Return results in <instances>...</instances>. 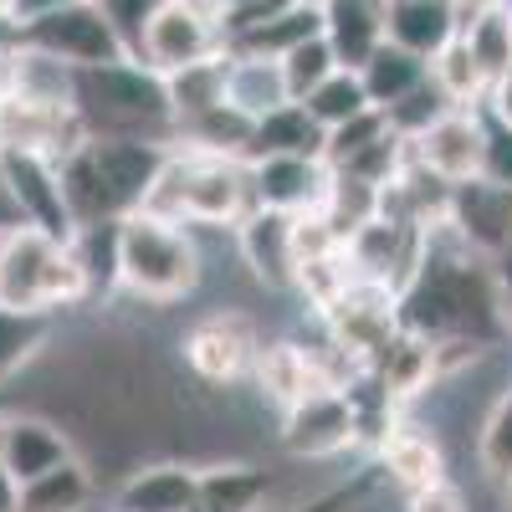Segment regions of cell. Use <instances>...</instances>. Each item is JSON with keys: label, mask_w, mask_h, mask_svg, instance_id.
<instances>
[{"label": "cell", "mask_w": 512, "mask_h": 512, "mask_svg": "<svg viewBox=\"0 0 512 512\" xmlns=\"http://www.w3.org/2000/svg\"><path fill=\"white\" fill-rule=\"evenodd\" d=\"M328 149V134L313 123V113L303 103H282L277 113H267L262 123L251 128V149L246 159H272V154H308V159H323Z\"/></svg>", "instance_id": "4316f807"}, {"label": "cell", "mask_w": 512, "mask_h": 512, "mask_svg": "<svg viewBox=\"0 0 512 512\" xmlns=\"http://www.w3.org/2000/svg\"><path fill=\"white\" fill-rule=\"evenodd\" d=\"M72 108H77L82 128H88V139H154V144H175L169 77L144 67L139 57L77 72Z\"/></svg>", "instance_id": "7a4b0ae2"}, {"label": "cell", "mask_w": 512, "mask_h": 512, "mask_svg": "<svg viewBox=\"0 0 512 512\" xmlns=\"http://www.w3.org/2000/svg\"><path fill=\"white\" fill-rule=\"evenodd\" d=\"M502 512H512V492H502Z\"/></svg>", "instance_id": "f6af8a7d"}, {"label": "cell", "mask_w": 512, "mask_h": 512, "mask_svg": "<svg viewBox=\"0 0 512 512\" xmlns=\"http://www.w3.org/2000/svg\"><path fill=\"white\" fill-rule=\"evenodd\" d=\"M154 216H169L180 226H210V231H236L256 200H251V164L236 154H205L175 144L164 175L154 185V200L144 205Z\"/></svg>", "instance_id": "3957f363"}, {"label": "cell", "mask_w": 512, "mask_h": 512, "mask_svg": "<svg viewBox=\"0 0 512 512\" xmlns=\"http://www.w3.org/2000/svg\"><path fill=\"white\" fill-rule=\"evenodd\" d=\"M205 277V256L195 246V231L154 216V210H139L118 226V292H128L134 303L149 308H169L195 297Z\"/></svg>", "instance_id": "277c9868"}, {"label": "cell", "mask_w": 512, "mask_h": 512, "mask_svg": "<svg viewBox=\"0 0 512 512\" xmlns=\"http://www.w3.org/2000/svg\"><path fill=\"white\" fill-rule=\"evenodd\" d=\"M77 441L72 431L47 415V410H0V472H6L16 487L36 482L41 472L72 461Z\"/></svg>", "instance_id": "4fadbf2b"}, {"label": "cell", "mask_w": 512, "mask_h": 512, "mask_svg": "<svg viewBox=\"0 0 512 512\" xmlns=\"http://www.w3.org/2000/svg\"><path fill=\"white\" fill-rule=\"evenodd\" d=\"M318 323H323V338L344 359H354L359 369H374L379 354L400 333V292L354 277L328 308H318Z\"/></svg>", "instance_id": "ba28073f"}, {"label": "cell", "mask_w": 512, "mask_h": 512, "mask_svg": "<svg viewBox=\"0 0 512 512\" xmlns=\"http://www.w3.org/2000/svg\"><path fill=\"white\" fill-rule=\"evenodd\" d=\"M405 512H472V502H466V492L446 477V482L425 487V492H410L405 497Z\"/></svg>", "instance_id": "8d00e7d4"}, {"label": "cell", "mask_w": 512, "mask_h": 512, "mask_svg": "<svg viewBox=\"0 0 512 512\" xmlns=\"http://www.w3.org/2000/svg\"><path fill=\"white\" fill-rule=\"evenodd\" d=\"M410 159L425 164L441 185H472L487 175V103L482 108H446L425 134L410 144Z\"/></svg>", "instance_id": "8fae6325"}, {"label": "cell", "mask_w": 512, "mask_h": 512, "mask_svg": "<svg viewBox=\"0 0 512 512\" xmlns=\"http://www.w3.org/2000/svg\"><path fill=\"white\" fill-rule=\"evenodd\" d=\"M384 134H390V123H384V113L379 108H369V113H359L354 123H344V128H333L328 134V149H323V159L333 164V169H344L349 159H359L369 144H379Z\"/></svg>", "instance_id": "e575fe53"}, {"label": "cell", "mask_w": 512, "mask_h": 512, "mask_svg": "<svg viewBox=\"0 0 512 512\" xmlns=\"http://www.w3.org/2000/svg\"><path fill=\"white\" fill-rule=\"evenodd\" d=\"M0 175H6L16 210H21V226L31 231H47L57 241H72L77 216H72V200L62 185V164L57 159H41V154H21V149H0Z\"/></svg>", "instance_id": "7c38bea8"}, {"label": "cell", "mask_w": 512, "mask_h": 512, "mask_svg": "<svg viewBox=\"0 0 512 512\" xmlns=\"http://www.w3.org/2000/svg\"><path fill=\"white\" fill-rule=\"evenodd\" d=\"M16 6L21 0H0V26H16Z\"/></svg>", "instance_id": "ee69618b"}, {"label": "cell", "mask_w": 512, "mask_h": 512, "mask_svg": "<svg viewBox=\"0 0 512 512\" xmlns=\"http://www.w3.org/2000/svg\"><path fill=\"white\" fill-rule=\"evenodd\" d=\"M323 36V0H282L277 11H267L256 26H246L241 36H231L226 52H251V57H287L292 47Z\"/></svg>", "instance_id": "7402d4cb"}, {"label": "cell", "mask_w": 512, "mask_h": 512, "mask_svg": "<svg viewBox=\"0 0 512 512\" xmlns=\"http://www.w3.org/2000/svg\"><path fill=\"white\" fill-rule=\"evenodd\" d=\"M487 108H492L497 118H507V123H512V67L502 72V82H497V88H492V98H487Z\"/></svg>", "instance_id": "60d3db41"}, {"label": "cell", "mask_w": 512, "mask_h": 512, "mask_svg": "<svg viewBox=\"0 0 512 512\" xmlns=\"http://www.w3.org/2000/svg\"><path fill=\"white\" fill-rule=\"evenodd\" d=\"M431 82L441 88V98H446L451 108H482V103L492 98L487 77H482V67L472 62V52L461 47V36L431 62Z\"/></svg>", "instance_id": "1f68e13d"}, {"label": "cell", "mask_w": 512, "mask_h": 512, "mask_svg": "<svg viewBox=\"0 0 512 512\" xmlns=\"http://www.w3.org/2000/svg\"><path fill=\"white\" fill-rule=\"evenodd\" d=\"M246 164H251V200L262 210H282V216H313L333 190L328 159L272 154V159H246Z\"/></svg>", "instance_id": "5bb4252c"}, {"label": "cell", "mask_w": 512, "mask_h": 512, "mask_svg": "<svg viewBox=\"0 0 512 512\" xmlns=\"http://www.w3.org/2000/svg\"><path fill=\"white\" fill-rule=\"evenodd\" d=\"M210 6L221 11V21H226V47H231V36H241L246 26H256L267 11H277L282 0H210Z\"/></svg>", "instance_id": "74e56055"}, {"label": "cell", "mask_w": 512, "mask_h": 512, "mask_svg": "<svg viewBox=\"0 0 512 512\" xmlns=\"http://www.w3.org/2000/svg\"><path fill=\"white\" fill-rule=\"evenodd\" d=\"M57 338V313H21L0 308V390L11 379H21Z\"/></svg>", "instance_id": "83f0119b"}, {"label": "cell", "mask_w": 512, "mask_h": 512, "mask_svg": "<svg viewBox=\"0 0 512 512\" xmlns=\"http://www.w3.org/2000/svg\"><path fill=\"white\" fill-rule=\"evenodd\" d=\"M272 472L256 461H205L200 466V512H267L272 502Z\"/></svg>", "instance_id": "44dd1931"}, {"label": "cell", "mask_w": 512, "mask_h": 512, "mask_svg": "<svg viewBox=\"0 0 512 512\" xmlns=\"http://www.w3.org/2000/svg\"><path fill=\"white\" fill-rule=\"evenodd\" d=\"M88 144L77 108H52V103H26V98H0V149H21L41 159H67Z\"/></svg>", "instance_id": "9a60e30c"}, {"label": "cell", "mask_w": 512, "mask_h": 512, "mask_svg": "<svg viewBox=\"0 0 512 512\" xmlns=\"http://www.w3.org/2000/svg\"><path fill=\"white\" fill-rule=\"evenodd\" d=\"M359 77H364V93H369V103L384 113V108L405 103L410 93H420L425 82H431V62H420L415 52L395 47V41H379L374 57L359 67Z\"/></svg>", "instance_id": "484cf974"}, {"label": "cell", "mask_w": 512, "mask_h": 512, "mask_svg": "<svg viewBox=\"0 0 512 512\" xmlns=\"http://www.w3.org/2000/svg\"><path fill=\"white\" fill-rule=\"evenodd\" d=\"M57 6H82V0H21L16 21H21V16H41V11H57Z\"/></svg>", "instance_id": "b9f144b4"}, {"label": "cell", "mask_w": 512, "mask_h": 512, "mask_svg": "<svg viewBox=\"0 0 512 512\" xmlns=\"http://www.w3.org/2000/svg\"><path fill=\"white\" fill-rule=\"evenodd\" d=\"M11 231H21V210H16V195H11L6 175H0V236H11Z\"/></svg>", "instance_id": "ab89813d"}, {"label": "cell", "mask_w": 512, "mask_h": 512, "mask_svg": "<svg viewBox=\"0 0 512 512\" xmlns=\"http://www.w3.org/2000/svg\"><path fill=\"white\" fill-rule=\"evenodd\" d=\"M180 359L185 369L210 384V390H231V384L256 374V359H262V333L241 308H216L195 318L180 333Z\"/></svg>", "instance_id": "9c48e42d"}, {"label": "cell", "mask_w": 512, "mask_h": 512, "mask_svg": "<svg viewBox=\"0 0 512 512\" xmlns=\"http://www.w3.org/2000/svg\"><path fill=\"white\" fill-rule=\"evenodd\" d=\"M0 308L57 318L62 308H88V277H82L72 246L31 226L0 236Z\"/></svg>", "instance_id": "5b68a950"}, {"label": "cell", "mask_w": 512, "mask_h": 512, "mask_svg": "<svg viewBox=\"0 0 512 512\" xmlns=\"http://www.w3.org/2000/svg\"><path fill=\"white\" fill-rule=\"evenodd\" d=\"M497 292H502V318H507V338H512V246L497 256Z\"/></svg>", "instance_id": "f35d334b"}, {"label": "cell", "mask_w": 512, "mask_h": 512, "mask_svg": "<svg viewBox=\"0 0 512 512\" xmlns=\"http://www.w3.org/2000/svg\"><path fill=\"white\" fill-rule=\"evenodd\" d=\"M323 36L338 67H364L384 41V0H323Z\"/></svg>", "instance_id": "cb8c5ba5"}, {"label": "cell", "mask_w": 512, "mask_h": 512, "mask_svg": "<svg viewBox=\"0 0 512 512\" xmlns=\"http://www.w3.org/2000/svg\"><path fill=\"white\" fill-rule=\"evenodd\" d=\"M282 103H292V93H287V77H282L277 57L226 52V108H236L251 123H262Z\"/></svg>", "instance_id": "603a6c76"}, {"label": "cell", "mask_w": 512, "mask_h": 512, "mask_svg": "<svg viewBox=\"0 0 512 512\" xmlns=\"http://www.w3.org/2000/svg\"><path fill=\"white\" fill-rule=\"evenodd\" d=\"M169 154H175V144H154V139H88L77 154H67L62 185L77 226L139 216L154 200Z\"/></svg>", "instance_id": "6da1fadb"}, {"label": "cell", "mask_w": 512, "mask_h": 512, "mask_svg": "<svg viewBox=\"0 0 512 512\" xmlns=\"http://www.w3.org/2000/svg\"><path fill=\"white\" fill-rule=\"evenodd\" d=\"M118 226L123 221H98V226H77L72 231V256L82 277H88V303H103V297L118 292Z\"/></svg>", "instance_id": "f546056e"}, {"label": "cell", "mask_w": 512, "mask_h": 512, "mask_svg": "<svg viewBox=\"0 0 512 512\" xmlns=\"http://www.w3.org/2000/svg\"><path fill=\"white\" fill-rule=\"evenodd\" d=\"M221 52H226V21L210 0H159L154 16L144 21L139 62L164 77L216 62Z\"/></svg>", "instance_id": "52a82bcc"}, {"label": "cell", "mask_w": 512, "mask_h": 512, "mask_svg": "<svg viewBox=\"0 0 512 512\" xmlns=\"http://www.w3.org/2000/svg\"><path fill=\"white\" fill-rule=\"evenodd\" d=\"M482 180L512 190V123L497 118L492 108H487V175Z\"/></svg>", "instance_id": "d590c367"}, {"label": "cell", "mask_w": 512, "mask_h": 512, "mask_svg": "<svg viewBox=\"0 0 512 512\" xmlns=\"http://www.w3.org/2000/svg\"><path fill=\"white\" fill-rule=\"evenodd\" d=\"M477 466L487 472V482H497L502 492H512V384L497 395L492 415L482 420V436H477Z\"/></svg>", "instance_id": "d6a6232c"}, {"label": "cell", "mask_w": 512, "mask_h": 512, "mask_svg": "<svg viewBox=\"0 0 512 512\" xmlns=\"http://www.w3.org/2000/svg\"><path fill=\"white\" fill-rule=\"evenodd\" d=\"M108 512H200V466L180 456L139 461L113 487Z\"/></svg>", "instance_id": "e0dca14e"}, {"label": "cell", "mask_w": 512, "mask_h": 512, "mask_svg": "<svg viewBox=\"0 0 512 512\" xmlns=\"http://www.w3.org/2000/svg\"><path fill=\"white\" fill-rule=\"evenodd\" d=\"M487 6H502V0H456L461 21H472V16H477V11H487Z\"/></svg>", "instance_id": "7bdbcfd3"}, {"label": "cell", "mask_w": 512, "mask_h": 512, "mask_svg": "<svg viewBox=\"0 0 512 512\" xmlns=\"http://www.w3.org/2000/svg\"><path fill=\"white\" fill-rule=\"evenodd\" d=\"M446 226L472 246L477 256L497 262V256L512 246V190L492 185V180H472L456 185L451 205H446Z\"/></svg>", "instance_id": "ac0fdd59"}, {"label": "cell", "mask_w": 512, "mask_h": 512, "mask_svg": "<svg viewBox=\"0 0 512 512\" xmlns=\"http://www.w3.org/2000/svg\"><path fill=\"white\" fill-rule=\"evenodd\" d=\"M461 47L472 52V62L482 67L487 88H497L502 72L512 67V0L477 11L472 21H461Z\"/></svg>", "instance_id": "f1b7e54d"}, {"label": "cell", "mask_w": 512, "mask_h": 512, "mask_svg": "<svg viewBox=\"0 0 512 512\" xmlns=\"http://www.w3.org/2000/svg\"><path fill=\"white\" fill-rule=\"evenodd\" d=\"M236 251L267 292H297V216L256 205L236 226Z\"/></svg>", "instance_id": "2e32d148"}, {"label": "cell", "mask_w": 512, "mask_h": 512, "mask_svg": "<svg viewBox=\"0 0 512 512\" xmlns=\"http://www.w3.org/2000/svg\"><path fill=\"white\" fill-rule=\"evenodd\" d=\"M359 441H364V425L349 390H323L303 405H292L282 410V425H277V446L292 461H333L354 451Z\"/></svg>", "instance_id": "30bf717a"}, {"label": "cell", "mask_w": 512, "mask_h": 512, "mask_svg": "<svg viewBox=\"0 0 512 512\" xmlns=\"http://www.w3.org/2000/svg\"><path fill=\"white\" fill-rule=\"evenodd\" d=\"M333 72H338V57H333V47H328V36H313V41H303V47H292V52L282 57V77H287L292 103H303L318 82H328Z\"/></svg>", "instance_id": "836d02e7"}, {"label": "cell", "mask_w": 512, "mask_h": 512, "mask_svg": "<svg viewBox=\"0 0 512 512\" xmlns=\"http://www.w3.org/2000/svg\"><path fill=\"white\" fill-rule=\"evenodd\" d=\"M93 502H98V472L82 456L52 466V472H41L16 497L21 512H93Z\"/></svg>", "instance_id": "d4e9b609"}, {"label": "cell", "mask_w": 512, "mask_h": 512, "mask_svg": "<svg viewBox=\"0 0 512 512\" xmlns=\"http://www.w3.org/2000/svg\"><path fill=\"white\" fill-rule=\"evenodd\" d=\"M16 41L47 52L77 72L88 67H108V62H128V41L118 36L113 16L103 11V0H82V6H57L41 16H21L16 21Z\"/></svg>", "instance_id": "8992f818"}, {"label": "cell", "mask_w": 512, "mask_h": 512, "mask_svg": "<svg viewBox=\"0 0 512 512\" xmlns=\"http://www.w3.org/2000/svg\"><path fill=\"white\" fill-rule=\"evenodd\" d=\"M303 108L313 113V123L323 128V134H333V128H344L354 123L359 113H369V93H364V77L354 67H338L328 82H318V88L303 98Z\"/></svg>", "instance_id": "4dcf8cb0"}, {"label": "cell", "mask_w": 512, "mask_h": 512, "mask_svg": "<svg viewBox=\"0 0 512 512\" xmlns=\"http://www.w3.org/2000/svg\"><path fill=\"white\" fill-rule=\"evenodd\" d=\"M379 466H384V477L410 497V492L446 482V446L431 425H415L410 415H400L390 425V436L379 441Z\"/></svg>", "instance_id": "d6986e66"}, {"label": "cell", "mask_w": 512, "mask_h": 512, "mask_svg": "<svg viewBox=\"0 0 512 512\" xmlns=\"http://www.w3.org/2000/svg\"><path fill=\"white\" fill-rule=\"evenodd\" d=\"M461 36L456 0H384V41L415 52L420 62H436Z\"/></svg>", "instance_id": "ffe728a7"}]
</instances>
